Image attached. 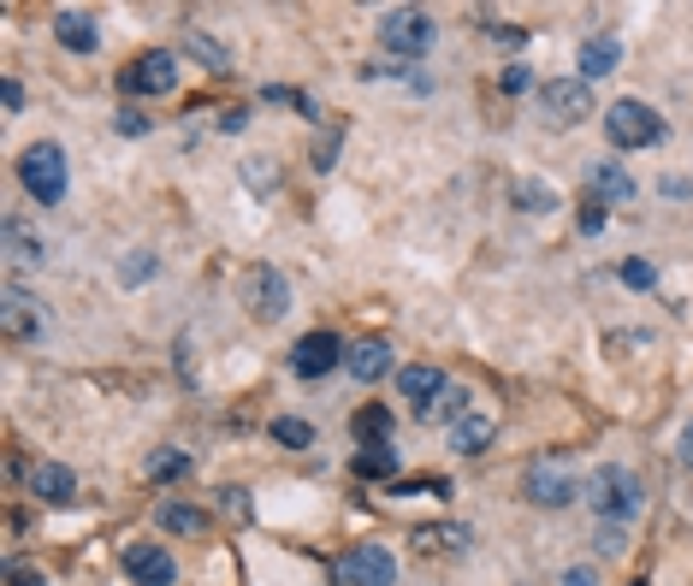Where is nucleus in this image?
<instances>
[{
	"label": "nucleus",
	"instance_id": "obj_42",
	"mask_svg": "<svg viewBox=\"0 0 693 586\" xmlns=\"http://www.w3.org/2000/svg\"><path fill=\"white\" fill-rule=\"evenodd\" d=\"M682 457H688V468H693V421L682 427Z\"/></svg>",
	"mask_w": 693,
	"mask_h": 586
},
{
	"label": "nucleus",
	"instance_id": "obj_36",
	"mask_svg": "<svg viewBox=\"0 0 693 586\" xmlns=\"http://www.w3.org/2000/svg\"><path fill=\"white\" fill-rule=\"evenodd\" d=\"M0 101H7V113H19V107H24V83L7 78V83H0Z\"/></svg>",
	"mask_w": 693,
	"mask_h": 586
},
{
	"label": "nucleus",
	"instance_id": "obj_25",
	"mask_svg": "<svg viewBox=\"0 0 693 586\" xmlns=\"http://www.w3.org/2000/svg\"><path fill=\"white\" fill-rule=\"evenodd\" d=\"M510 202H515V208H527V214H557V196L545 184H534V179H515Z\"/></svg>",
	"mask_w": 693,
	"mask_h": 586
},
{
	"label": "nucleus",
	"instance_id": "obj_13",
	"mask_svg": "<svg viewBox=\"0 0 693 586\" xmlns=\"http://www.w3.org/2000/svg\"><path fill=\"white\" fill-rule=\"evenodd\" d=\"M54 36H60V48H71V54H95L101 48L95 19H90V12H78V7L54 12Z\"/></svg>",
	"mask_w": 693,
	"mask_h": 586
},
{
	"label": "nucleus",
	"instance_id": "obj_9",
	"mask_svg": "<svg viewBox=\"0 0 693 586\" xmlns=\"http://www.w3.org/2000/svg\"><path fill=\"white\" fill-rule=\"evenodd\" d=\"M120 83H125V95H172L179 90V60H172L167 48H149L125 66Z\"/></svg>",
	"mask_w": 693,
	"mask_h": 586
},
{
	"label": "nucleus",
	"instance_id": "obj_24",
	"mask_svg": "<svg viewBox=\"0 0 693 586\" xmlns=\"http://www.w3.org/2000/svg\"><path fill=\"white\" fill-rule=\"evenodd\" d=\"M356 474L362 480H391L397 474V450L391 445H367L362 457H356Z\"/></svg>",
	"mask_w": 693,
	"mask_h": 586
},
{
	"label": "nucleus",
	"instance_id": "obj_6",
	"mask_svg": "<svg viewBox=\"0 0 693 586\" xmlns=\"http://www.w3.org/2000/svg\"><path fill=\"white\" fill-rule=\"evenodd\" d=\"M539 107L552 125H581V119H593V83L581 71L575 78H552V83H539Z\"/></svg>",
	"mask_w": 693,
	"mask_h": 586
},
{
	"label": "nucleus",
	"instance_id": "obj_1",
	"mask_svg": "<svg viewBox=\"0 0 693 586\" xmlns=\"http://www.w3.org/2000/svg\"><path fill=\"white\" fill-rule=\"evenodd\" d=\"M587 504L599 509V521H634L646 509V486H640V474L634 468H616V462H604L587 474Z\"/></svg>",
	"mask_w": 693,
	"mask_h": 586
},
{
	"label": "nucleus",
	"instance_id": "obj_31",
	"mask_svg": "<svg viewBox=\"0 0 693 586\" xmlns=\"http://www.w3.org/2000/svg\"><path fill=\"white\" fill-rule=\"evenodd\" d=\"M356 433H362V438H379V445H386L391 415H386V409H362V415H356Z\"/></svg>",
	"mask_w": 693,
	"mask_h": 586
},
{
	"label": "nucleus",
	"instance_id": "obj_26",
	"mask_svg": "<svg viewBox=\"0 0 693 586\" xmlns=\"http://www.w3.org/2000/svg\"><path fill=\"white\" fill-rule=\"evenodd\" d=\"M160 527H167V533H202L208 516H202L196 504H160Z\"/></svg>",
	"mask_w": 693,
	"mask_h": 586
},
{
	"label": "nucleus",
	"instance_id": "obj_19",
	"mask_svg": "<svg viewBox=\"0 0 693 586\" xmlns=\"http://www.w3.org/2000/svg\"><path fill=\"white\" fill-rule=\"evenodd\" d=\"M616 60H623V42L616 36H587L581 42V78L587 83L604 78V71H616Z\"/></svg>",
	"mask_w": 693,
	"mask_h": 586
},
{
	"label": "nucleus",
	"instance_id": "obj_35",
	"mask_svg": "<svg viewBox=\"0 0 693 586\" xmlns=\"http://www.w3.org/2000/svg\"><path fill=\"white\" fill-rule=\"evenodd\" d=\"M243 179L255 184V189H273V172H268V160H243Z\"/></svg>",
	"mask_w": 693,
	"mask_h": 586
},
{
	"label": "nucleus",
	"instance_id": "obj_10",
	"mask_svg": "<svg viewBox=\"0 0 693 586\" xmlns=\"http://www.w3.org/2000/svg\"><path fill=\"white\" fill-rule=\"evenodd\" d=\"M344 356L350 349H344L338 332H308V338H297V349H291V374L297 379H327Z\"/></svg>",
	"mask_w": 693,
	"mask_h": 586
},
{
	"label": "nucleus",
	"instance_id": "obj_7",
	"mask_svg": "<svg viewBox=\"0 0 693 586\" xmlns=\"http://www.w3.org/2000/svg\"><path fill=\"white\" fill-rule=\"evenodd\" d=\"M522 492H527V504H539V509H564L575 504V480H569V462L564 457H539V462H527V474H522Z\"/></svg>",
	"mask_w": 693,
	"mask_h": 586
},
{
	"label": "nucleus",
	"instance_id": "obj_16",
	"mask_svg": "<svg viewBox=\"0 0 693 586\" xmlns=\"http://www.w3.org/2000/svg\"><path fill=\"white\" fill-rule=\"evenodd\" d=\"M397 391H404V398L416 403V409H427V403L439 398V391H445V374H439L433 361H409V368L397 374Z\"/></svg>",
	"mask_w": 693,
	"mask_h": 586
},
{
	"label": "nucleus",
	"instance_id": "obj_5",
	"mask_svg": "<svg viewBox=\"0 0 693 586\" xmlns=\"http://www.w3.org/2000/svg\"><path fill=\"white\" fill-rule=\"evenodd\" d=\"M243 309L255 314V320H279V314H291V278L268 267V261H255V267H243Z\"/></svg>",
	"mask_w": 693,
	"mask_h": 586
},
{
	"label": "nucleus",
	"instance_id": "obj_4",
	"mask_svg": "<svg viewBox=\"0 0 693 586\" xmlns=\"http://www.w3.org/2000/svg\"><path fill=\"white\" fill-rule=\"evenodd\" d=\"M19 179H24V189H31L42 208L66 202V149L60 142H31L24 160H19Z\"/></svg>",
	"mask_w": 693,
	"mask_h": 586
},
{
	"label": "nucleus",
	"instance_id": "obj_2",
	"mask_svg": "<svg viewBox=\"0 0 693 586\" xmlns=\"http://www.w3.org/2000/svg\"><path fill=\"white\" fill-rule=\"evenodd\" d=\"M604 137H611V149H658L663 137H670V125L658 119L646 101H611V113H604Z\"/></svg>",
	"mask_w": 693,
	"mask_h": 586
},
{
	"label": "nucleus",
	"instance_id": "obj_41",
	"mask_svg": "<svg viewBox=\"0 0 693 586\" xmlns=\"http://www.w3.org/2000/svg\"><path fill=\"white\" fill-rule=\"evenodd\" d=\"M564 586H599V575H593V568H569Z\"/></svg>",
	"mask_w": 693,
	"mask_h": 586
},
{
	"label": "nucleus",
	"instance_id": "obj_33",
	"mask_svg": "<svg viewBox=\"0 0 693 586\" xmlns=\"http://www.w3.org/2000/svg\"><path fill=\"white\" fill-rule=\"evenodd\" d=\"M219 509H226V516H238V521H249V492L243 486H226V492H219Z\"/></svg>",
	"mask_w": 693,
	"mask_h": 586
},
{
	"label": "nucleus",
	"instance_id": "obj_14",
	"mask_svg": "<svg viewBox=\"0 0 693 586\" xmlns=\"http://www.w3.org/2000/svg\"><path fill=\"white\" fill-rule=\"evenodd\" d=\"M0 243H7L12 267H42V261H48V243H42L24 219H7V226H0Z\"/></svg>",
	"mask_w": 693,
	"mask_h": 586
},
{
	"label": "nucleus",
	"instance_id": "obj_8",
	"mask_svg": "<svg viewBox=\"0 0 693 586\" xmlns=\"http://www.w3.org/2000/svg\"><path fill=\"white\" fill-rule=\"evenodd\" d=\"M332 575L344 581V586H391L397 581V556L386 545H350L332 563Z\"/></svg>",
	"mask_w": 693,
	"mask_h": 586
},
{
	"label": "nucleus",
	"instance_id": "obj_37",
	"mask_svg": "<svg viewBox=\"0 0 693 586\" xmlns=\"http://www.w3.org/2000/svg\"><path fill=\"white\" fill-rule=\"evenodd\" d=\"M120 137H149V119L143 113H120Z\"/></svg>",
	"mask_w": 693,
	"mask_h": 586
},
{
	"label": "nucleus",
	"instance_id": "obj_30",
	"mask_svg": "<svg viewBox=\"0 0 693 586\" xmlns=\"http://www.w3.org/2000/svg\"><path fill=\"white\" fill-rule=\"evenodd\" d=\"M623 285H628V290H652V285H658V267L634 255V261H623Z\"/></svg>",
	"mask_w": 693,
	"mask_h": 586
},
{
	"label": "nucleus",
	"instance_id": "obj_12",
	"mask_svg": "<svg viewBox=\"0 0 693 586\" xmlns=\"http://www.w3.org/2000/svg\"><path fill=\"white\" fill-rule=\"evenodd\" d=\"M125 575L137 586H172V581H179V563H172L160 545H130L125 551Z\"/></svg>",
	"mask_w": 693,
	"mask_h": 586
},
{
	"label": "nucleus",
	"instance_id": "obj_21",
	"mask_svg": "<svg viewBox=\"0 0 693 586\" xmlns=\"http://www.w3.org/2000/svg\"><path fill=\"white\" fill-rule=\"evenodd\" d=\"M184 54H190V60H202V66L214 71V78H226V71H231V54L219 48L208 31H184Z\"/></svg>",
	"mask_w": 693,
	"mask_h": 586
},
{
	"label": "nucleus",
	"instance_id": "obj_28",
	"mask_svg": "<svg viewBox=\"0 0 693 586\" xmlns=\"http://www.w3.org/2000/svg\"><path fill=\"white\" fill-rule=\"evenodd\" d=\"M149 278H155V255L149 249H130L120 261V285H149Z\"/></svg>",
	"mask_w": 693,
	"mask_h": 586
},
{
	"label": "nucleus",
	"instance_id": "obj_38",
	"mask_svg": "<svg viewBox=\"0 0 693 586\" xmlns=\"http://www.w3.org/2000/svg\"><path fill=\"white\" fill-rule=\"evenodd\" d=\"M581 231H587V238L604 231V208H599V202H587V208H581Z\"/></svg>",
	"mask_w": 693,
	"mask_h": 586
},
{
	"label": "nucleus",
	"instance_id": "obj_3",
	"mask_svg": "<svg viewBox=\"0 0 693 586\" xmlns=\"http://www.w3.org/2000/svg\"><path fill=\"white\" fill-rule=\"evenodd\" d=\"M379 48H386L391 60H421V54L433 48V19H427L421 7L379 12Z\"/></svg>",
	"mask_w": 693,
	"mask_h": 586
},
{
	"label": "nucleus",
	"instance_id": "obj_34",
	"mask_svg": "<svg viewBox=\"0 0 693 586\" xmlns=\"http://www.w3.org/2000/svg\"><path fill=\"white\" fill-rule=\"evenodd\" d=\"M498 90H504V95H527V90H534V78H527V66H510L504 78H498Z\"/></svg>",
	"mask_w": 693,
	"mask_h": 586
},
{
	"label": "nucleus",
	"instance_id": "obj_18",
	"mask_svg": "<svg viewBox=\"0 0 693 586\" xmlns=\"http://www.w3.org/2000/svg\"><path fill=\"white\" fill-rule=\"evenodd\" d=\"M468 545V527L463 521H427V527H416V551H427V556H445V551H463Z\"/></svg>",
	"mask_w": 693,
	"mask_h": 586
},
{
	"label": "nucleus",
	"instance_id": "obj_15",
	"mask_svg": "<svg viewBox=\"0 0 693 586\" xmlns=\"http://www.w3.org/2000/svg\"><path fill=\"white\" fill-rule=\"evenodd\" d=\"M344 368H350V379L374 386V379H386V374H391V344H386V338H367V344H356V349L344 356Z\"/></svg>",
	"mask_w": 693,
	"mask_h": 586
},
{
	"label": "nucleus",
	"instance_id": "obj_39",
	"mask_svg": "<svg viewBox=\"0 0 693 586\" xmlns=\"http://www.w3.org/2000/svg\"><path fill=\"white\" fill-rule=\"evenodd\" d=\"M486 36H492V42H515V48H522V31H515V24H486Z\"/></svg>",
	"mask_w": 693,
	"mask_h": 586
},
{
	"label": "nucleus",
	"instance_id": "obj_32",
	"mask_svg": "<svg viewBox=\"0 0 693 586\" xmlns=\"http://www.w3.org/2000/svg\"><path fill=\"white\" fill-rule=\"evenodd\" d=\"M628 545V533H623V521H599V539H593V551L599 556H616Z\"/></svg>",
	"mask_w": 693,
	"mask_h": 586
},
{
	"label": "nucleus",
	"instance_id": "obj_22",
	"mask_svg": "<svg viewBox=\"0 0 693 586\" xmlns=\"http://www.w3.org/2000/svg\"><path fill=\"white\" fill-rule=\"evenodd\" d=\"M587 184L599 189V196H611V202H628L634 196V179L623 166H611V160H599V166H587Z\"/></svg>",
	"mask_w": 693,
	"mask_h": 586
},
{
	"label": "nucleus",
	"instance_id": "obj_17",
	"mask_svg": "<svg viewBox=\"0 0 693 586\" xmlns=\"http://www.w3.org/2000/svg\"><path fill=\"white\" fill-rule=\"evenodd\" d=\"M31 492L42 504H71V497H78V474H71L66 462H42L31 474Z\"/></svg>",
	"mask_w": 693,
	"mask_h": 586
},
{
	"label": "nucleus",
	"instance_id": "obj_27",
	"mask_svg": "<svg viewBox=\"0 0 693 586\" xmlns=\"http://www.w3.org/2000/svg\"><path fill=\"white\" fill-rule=\"evenodd\" d=\"M273 438H279V445H291V450H308V445H315V427L297 421V415H279L273 421Z\"/></svg>",
	"mask_w": 693,
	"mask_h": 586
},
{
	"label": "nucleus",
	"instance_id": "obj_20",
	"mask_svg": "<svg viewBox=\"0 0 693 586\" xmlns=\"http://www.w3.org/2000/svg\"><path fill=\"white\" fill-rule=\"evenodd\" d=\"M492 415H463V421H456V427H451V450H463V457H480V450L486 445H492Z\"/></svg>",
	"mask_w": 693,
	"mask_h": 586
},
{
	"label": "nucleus",
	"instance_id": "obj_29",
	"mask_svg": "<svg viewBox=\"0 0 693 586\" xmlns=\"http://www.w3.org/2000/svg\"><path fill=\"white\" fill-rule=\"evenodd\" d=\"M179 474H190L184 450H155V457H149V480H179Z\"/></svg>",
	"mask_w": 693,
	"mask_h": 586
},
{
	"label": "nucleus",
	"instance_id": "obj_23",
	"mask_svg": "<svg viewBox=\"0 0 693 586\" xmlns=\"http://www.w3.org/2000/svg\"><path fill=\"white\" fill-rule=\"evenodd\" d=\"M468 403H475V398H468L463 386H445V391H439V398L427 403V409H416V415H421V421H451V427H456V421L468 415Z\"/></svg>",
	"mask_w": 693,
	"mask_h": 586
},
{
	"label": "nucleus",
	"instance_id": "obj_40",
	"mask_svg": "<svg viewBox=\"0 0 693 586\" xmlns=\"http://www.w3.org/2000/svg\"><path fill=\"white\" fill-rule=\"evenodd\" d=\"M249 125V113L243 107H231V113H219V130H226V137H231V130H243Z\"/></svg>",
	"mask_w": 693,
	"mask_h": 586
},
{
	"label": "nucleus",
	"instance_id": "obj_11",
	"mask_svg": "<svg viewBox=\"0 0 693 586\" xmlns=\"http://www.w3.org/2000/svg\"><path fill=\"white\" fill-rule=\"evenodd\" d=\"M0 326H7V338H36L42 332V302L19 285V278L0 285Z\"/></svg>",
	"mask_w": 693,
	"mask_h": 586
}]
</instances>
